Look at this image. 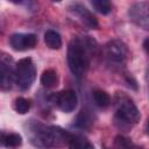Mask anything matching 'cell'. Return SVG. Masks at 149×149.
I'll list each match as a JSON object with an SVG mask.
<instances>
[{"mask_svg":"<svg viewBox=\"0 0 149 149\" xmlns=\"http://www.w3.org/2000/svg\"><path fill=\"white\" fill-rule=\"evenodd\" d=\"M115 108V123L121 129H129L140 121L141 114L133 100L123 92H116L113 99Z\"/></svg>","mask_w":149,"mask_h":149,"instance_id":"3","label":"cell"},{"mask_svg":"<svg viewBox=\"0 0 149 149\" xmlns=\"http://www.w3.org/2000/svg\"><path fill=\"white\" fill-rule=\"evenodd\" d=\"M28 134L30 142L41 149L61 148L65 144H69L73 137V135L61 127L47 126L38 122H34L29 126Z\"/></svg>","mask_w":149,"mask_h":149,"instance_id":"2","label":"cell"},{"mask_svg":"<svg viewBox=\"0 0 149 149\" xmlns=\"http://www.w3.org/2000/svg\"><path fill=\"white\" fill-rule=\"evenodd\" d=\"M1 56L0 61V87L2 91H7L12 87L13 80H15V68L10 66V58Z\"/></svg>","mask_w":149,"mask_h":149,"instance_id":"10","label":"cell"},{"mask_svg":"<svg viewBox=\"0 0 149 149\" xmlns=\"http://www.w3.org/2000/svg\"><path fill=\"white\" fill-rule=\"evenodd\" d=\"M36 78V66L30 57L21 58L15 64V81L22 90L31 86Z\"/></svg>","mask_w":149,"mask_h":149,"instance_id":"5","label":"cell"},{"mask_svg":"<svg viewBox=\"0 0 149 149\" xmlns=\"http://www.w3.org/2000/svg\"><path fill=\"white\" fill-rule=\"evenodd\" d=\"M105 56L108 64L120 69L127 63V59L129 57V50L126 43L121 40H111L105 45Z\"/></svg>","mask_w":149,"mask_h":149,"instance_id":"4","label":"cell"},{"mask_svg":"<svg viewBox=\"0 0 149 149\" xmlns=\"http://www.w3.org/2000/svg\"><path fill=\"white\" fill-rule=\"evenodd\" d=\"M113 149H133L132 141L122 135H118L113 142Z\"/></svg>","mask_w":149,"mask_h":149,"instance_id":"18","label":"cell"},{"mask_svg":"<svg viewBox=\"0 0 149 149\" xmlns=\"http://www.w3.org/2000/svg\"><path fill=\"white\" fill-rule=\"evenodd\" d=\"M93 100H94L95 105L100 108H106L112 102L109 94L102 90H94L93 91Z\"/></svg>","mask_w":149,"mask_h":149,"instance_id":"14","label":"cell"},{"mask_svg":"<svg viewBox=\"0 0 149 149\" xmlns=\"http://www.w3.org/2000/svg\"><path fill=\"white\" fill-rule=\"evenodd\" d=\"M69 149H94V147L85 137L73 136L69 143Z\"/></svg>","mask_w":149,"mask_h":149,"instance_id":"15","label":"cell"},{"mask_svg":"<svg viewBox=\"0 0 149 149\" xmlns=\"http://www.w3.org/2000/svg\"><path fill=\"white\" fill-rule=\"evenodd\" d=\"M128 17L135 26L149 30V2L140 1L133 3L128 8Z\"/></svg>","mask_w":149,"mask_h":149,"instance_id":"6","label":"cell"},{"mask_svg":"<svg viewBox=\"0 0 149 149\" xmlns=\"http://www.w3.org/2000/svg\"><path fill=\"white\" fill-rule=\"evenodd\" d=\"M77 123L80 126V127H88L91 123H92V119L88 118V115L86 114L85 111H81V113L78 115V119H77Z\"/></svg>","mask_w":149,"mask_h":149,"instance_id":"19","label":"cell"},{"mask_svg":"<svg viewBox=\"0 0 149 149\" xmlns=\"http://www.w3.org/2000/svg\"><path fill=\"white\" fill-rule=\"evenodd\" d=\"M91 5L94 7V9L98 13H100L102 15H107L112 12V5L107 0H93V1H91Z\"/></svg>","mask_w":149,"mask_h":149,"instance_id":"16","label":"cell"},{"mask_svg":"<svg viewBox=\"0 0 149 149\" xmlns=\"http://www.w3.org/2000/svg\"><path fill=\"white\" fill-rule=\"evenodd\" d=\"M51 101L63 112L70 113L73 112L78 104L77 94L73 90H63L57 93H54L50 95Z\"/></svg>","mask_w":149,"mask_h":149,"instance_id":"7","label":"cell"},{"mask_svg":"<svg viewBox=\"0 0 149 149\" xmlns=\"http://www.w3.org/2000/svg\"><path fill=\"white\" fill-rule=\"evenodd\" d=\"M146 130H147V134L149 135V119L147 120V125H146Z\"/></svg>","mask_w":149,"mask_h":149,"instance_id":"21","label":"cell"},{"mask_svg":"<svg viewBox=\"0 0 149 149\" xmlns=\"http://www.w3.org/2000/svg\"><path fill=\"white\" fill-rule=\"evenodd\" d=\"M95 50L97 43L90 36H76L70 41L68 47V65L74 77L80 78L85 74Z\"/></svg>","mask_w":149,"mask_h":149,"instance_id":"1","label":"cell"},{"mask_svg":"<svg viewBox=\"0 0 149 149\" xmlns=\"http://www.w3.org/2000/svg\"><path fill=\"white\" fill-rule=\"evenodd\" d=\"M69 12L84 26H86L90 29H98L99 28V22L97 17L81 3L79 2H72L68 7Z\"/></svg>","mask_w":149,"mask_h":149,"instance_id":"8","label":"cell"},{"mask_svg":"<svg viewBox=\"0 0 149 149\" xmlns=\"http://www.w3.org/2000/svg\"><path fill=\"white\" fill-rule=\"evenodd\" d=\"M10 47L16 51H24L36 47L37 37L35 34H23L16 33L9 37Z\"/></svg>","mask_w":149,"mask_h":149,"instance_id":"9","label":"cell"},{"mask_svg":"<svg viewBox=\"0 0 149 149\" xmlns=\"http://www.w3.org/2000/svg\"><path fill=\"white\" fill-rule=\"evenodd\" d=\"M143 49L147 51V54H149V37H147L143 41Z\"/></svg>","mask_w":149,"mask_h":149,"instance_id":"20","label":"cell"},{"mask_svg":"<svg viewBox=\"0 0 149 149\" xmlns=\"http://www.w3.org/2000/svg\"><path fill=\"white\" fill-rule=\"evenodd\" d=\"M1 142L6 148H17L22 143V137L17 133H2L1 135Z\"/></svg>","mask_w":149,"mask_h":149,"instance_id":"11","label":"cell"},{"mask_svg":"<svg viewBox=\"0 0 149 149\" xmlns=\"http://www.w3.org/2000/svg\"><path fill=\"white\" fill-rule=\"evenodd\" d=\"M30 106H31L30 101L23 97H19L14 101V109L19 114H26L30 109Z\"/></svg>","mask_w":149,"mask_h":149,"instance_id":"17","label":"cell"},{"mask_svg":"<svg viewBox=\"0 0 149 149\" xmlns=\"http://www.w3.org/2000/svg\"><path fill=\"white\" fill-rule=\"evenodd\" d=\"M41 84L44 86V87H54L57 85L58 83V77H57V73L54 69H47L43 71V73L41 74V79H40Z\"/></svg>","mask_w":149,"mask_h":149,"instance_id":"13","label":"cell"},{"mask_svg":"<svg viewBox=\"0 0 149 149\" xmlns=\"http://www.w3.org/2000/svg\"><path fill=\"white\" fill-rule=\"evenodd\" d=\"M147 80H148V85H149V68H148V71H147Z\"/></svg>","mask_w":149,"mask_h":149,"instance_id":"22","label":"cell"},{"mask_svg":"<svg viewBox=\"0 0 149 149\" xmlns=\"http://www.w3.org/2000/svg\"><path fill=\"white\" fill-rule=\"evenodd\" d=\"M44 42L47 44V47H49L50 49H54V50H57L62 47V37L61 35L55 31V30H47L44 33Z\"/></svg>","mask_w":149,"mask_h":149,"instance_id":"12","label":"cell"}]
</instances>
